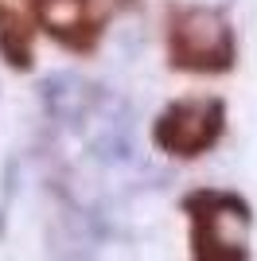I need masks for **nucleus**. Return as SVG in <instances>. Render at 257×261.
I'll list each match as a JSON object with an SVG mask.
<instances>
[{
  "instance_id": "f257e3e1",
  "label": "nucleus",
  "mask_w": 257,
  "mask_h": 261,
  "mask_svg": "<svg viewBox=\"0 0 257 261\" xmlns=\"http://www.w3.org/2000/svg\"><path fill=\"white\" fill-rule=\"evenodd\" d=\"M171 51L179 55L183 66L195 70H214L230 63V32L211 12H187L179 28L171 32Z\"/></svg>"
},
{
  "instance_id": "f03ea898",
  "label": "nucleus",
  "mask_w": 257,
  "mask_h": 261,
  "mask_svg": "<svg viewBox=\"0 0 257 261\" xmlns=\"http://www.w3.org/2000/svg\"><path fill=\"white\" fill-rule=\"evenodd\" d=\"M218 106L214 101H183V106H175L164 117L160 125V141L168 144L171 152L179 156H195L199 148H207V144L214 141V133H218Z\"/></svg>"
},
{
  "instance_id": "7ed1b4c3",
  "label": "nucleus",
  "mask_w": 257,
  "mask_h": 261,
  "mask_svg": "<svg viewBox=\"0 0 257 261\" xmlns=\"http://www.w3.org/2000/svg\"><path fill=\"white\" fill-rule=\"evenodd\" d=\"M35 12L39 20L47 23V32H55L66 43H78V35L86 23V4L82 0H35Z\"/></svg>"
}]
</instances>
